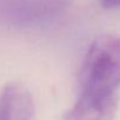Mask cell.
Here are the masks:
<instances>
[{
    "label": "cell",
    "mask_w": 120,
    "mask_h": 120,
    "mask_svg": "<svg viewBox=\"0 0 120 120\" xmlns=\"http://www.w3.org/2000/svg\"><path fill=\"white\" fill-rule=\"evenodd\" d=\"M79 97L119 104L120 34L99 35L88 47L79 70Z\"/></svg>",
    "instance_id": "6da1fadb"
},
{
    "label": "cell",
    "mask_w": 120,
    "mask_h": 120,
    "mask_svg": "<svg viewBox=\"0 0 120 120\" xmlns=\"http://www.w3.org/2000/svg\"><path fill=\"white\" fill-rule=\"evenodd\" d=\"M67 0H11L1 10L4 20L14 26H31L60 13Z\"/></svg>",
    "instance_id": "7a4b0ae2"
},
{
    "label": "cell",
    "mask_w": 120,
    "mask_h": 120,
    "mask_svg": "<svg viewBox=\"0 0 120 120\" xmlns=\"http://www.w3.org/2000/svg\"><path fill=\"white\" fill-rule=\"evenodd\" d=\"M33 115L34 102L28 88L19 82L7 84L0 92V120H32Z\"/></svg>",
    "instance_id": "3957f363"
},
{
    "label": "cell",
    "mask_w": 120,
    "mask_h": 120,
    "mask_svg": "<svg viewBox=\"0 0 120 120\" xmlns=\"http://www.w3.org/2000/svg\"><path fill=\"white\" fill-rule=\"evenodd\" d=\"M100 4L105 8H115L120 7V0H100Z\"/></svg>",
    "instance_id": "277c9868"
}]
</instances>
